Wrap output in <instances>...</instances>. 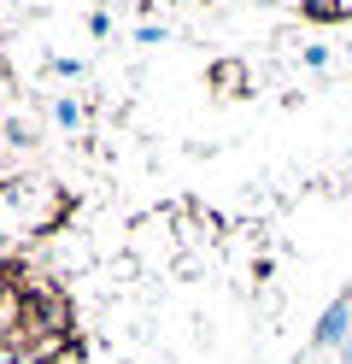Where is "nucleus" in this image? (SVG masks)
Listing matches in <instances>:
<instances>
[{
  "label": "nucleus",
  "instance_id": "7ed1b4c3",
  "mask_svg": "<svg viewBox=\"0 0 352 364\" xmlns=\"http://www.w3.org/2000/svg\"><path fill=\"white\" fill-rule=\"evenodd\" d=\"M341 358H346V364H352V335H346V347H341Z\"/></svg>",
  "mask_w": 352,
  "mask_h": 364
},
{
  "label": "nucleus",
  "instance_id": "f257e3e1",
  "mask_svg": "<svg viewBox=\"0 0 352 364\" xmlns=\"http://www.w3.org/2000/svg\"><path fill=\"white\" fill-rule=\"evenodd\" d=\"M346 335H352V294H335V300L323 306L317 329H311V347H317V353H329V347H346Z\"/></svg>",
  "mask_w": 352,
  "mask_h": 364
},
{
  "label": "nucleus",
  "instance_id": "f03ea898",
  "mask_svg": "<svg viewBox=\"0 0 352 364\" xmlns=\"http://www.w3.org/2000/svg\"><path fill=\"white\" fill-rule=\"evenodd\" d=\"M53 118H59L65 129H77V124H82V106H77V100H59V106H53Z\"/></svg>",
  "mask_w": 352,
  "mask_h": 364
}]
</instances>
